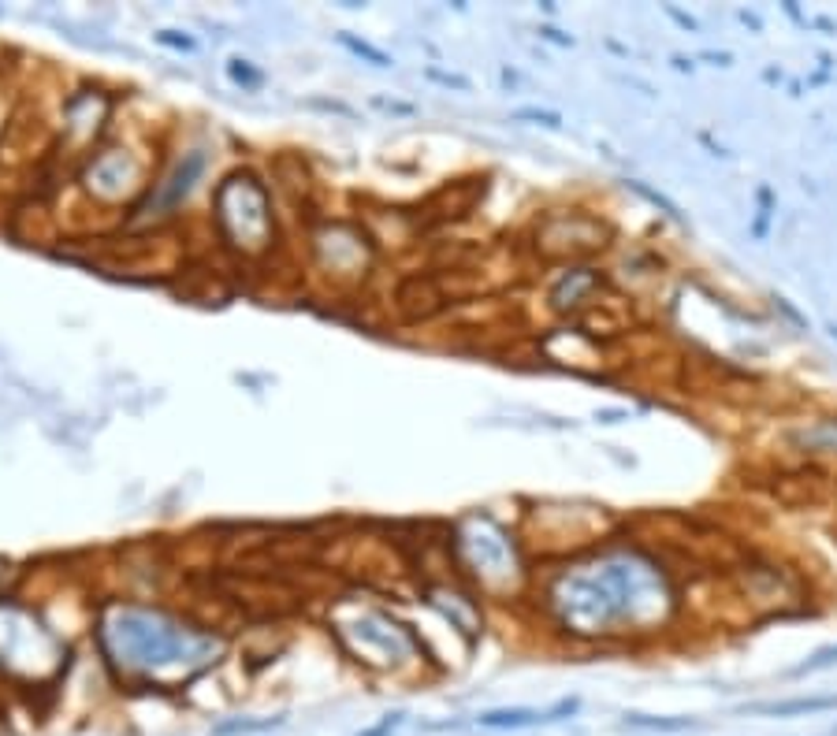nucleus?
Segmentation results:
<instances>
[{
    "mask_svg": "<svg viewBox=\"0 0 837 736\" xmlns=\"http://www.w3.org/2000/svg\"><path fill=\"white\" fill-rule=\"evenodd\" d=\"M395 301H399V309H402V313L410 317V320H428V317H432L436 309L443 305V290H439L436 279L414 276V279H406V283L399 286Z\"/></svg>",
    "mask_w": 837,
    "mask_h": 736,
    "instance_id": "f257e3e1",
    "label": "nucleus"
},
{
    "mask_svg": "<svg viewBox=\"0 0 837 736\" xmlns=\"http://www.w3.org/2000/svg\"><path fill=\"white\" fill-rule=\"evenodd\" d=\"M480 722L492 725V729H502V725H529V722H536V714H529V710H506V714H484Z\"/></svg>",
    "mask_w": 837,
    "mask_h": 736,
    "instance_id": "f03ea898",
    "label": "nucleus"
},
{
    "mask_svg": "<svg viewBox=\"0 0 837 736\" xmlns=\"http://www.w3.org/2000/svg\"><path fill=\"white\" fill-rule=\"evenodd\" d=\"M231 74H235V79H246V82H257V74H253V71H246V67H231Z\"/></svg>",
    "mask_w": 837,
    "mask_h": 736,
    "instance_id": "7ed1b4c3",
    "label": "nucleus"
}]
</instances>
